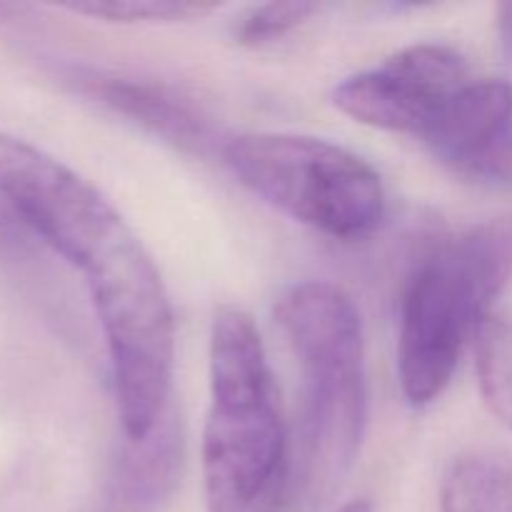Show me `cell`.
I'll return each mask as SVG.
<instances>
[{"mask_svg": "<svg viewBox=\"0 0 512 512\" xmlns=\"http://www.w3.org/2000/svg\"><path fill=\"white\" fill-rule=\"evenodd\" d=\"M512 280V213L433 245L410 273L400 305L398 375L413 408L435 403L465 343Z\"/></svg>", "mask_w": 512, "mask_h": 512, "instance_id": "obj_1", "label": "cell"}, {"mask_svg": "<svg viewBox=\"0 0 512 512\" xmlns=\"http://www.w3.org/2000/svg\"><path fill=\"white\" fill-rule=\"evenodd\" d=\"M278 395L213 400L203 433L208 512H248L288 470Z\"/></svg>", "mask_w": 512, "mask_h": 512, "instance_id": "obj_7", "label": "cell"}, {"mask_svg": "<svg viewBox=\"0 0 512 512\" xmlns=\"http://www.w3.org/2000/svg\"><path fill=\"white\" fill-rule=\"evenodd\" d=\"M0 198L80 273L128 233L118 210L73 168L0 130Z\"/></svg>", "mask_w": 512, "mask_h": 512, "instance_id": "obj_4", "label": "cell"}, {"mask_svg": "<svg viewBox=\"0 0 512 512\" xmlns=\"http://www.w3.org/2000/svg\"><path fill=\"white\" fill-rule=\"evenodd\" d=\"M498 30L505 53L512 58V3H503L498 8Z\"/></svg>", "mask_w": 512, "mask_h": 512, "instance_id": "obj_17", "label": "cell"}, {"mask_svg": "<svg viewBox=\"0 0 512 512\" xmlns=\"http://www.w3.org/2000/svg\"><path fill=\"white\" fill-rule=\"evenodd\" d=\"M248 512H288V470L275 478V483L265 490Z\"/></svg>", "mask_w": 512, "mask_h": 512, "instance_id": "obj_16", "label": "cell"}, {"mask_svg": "<svg viewBox=\"0 0 512 512\" xmlns=\"http://www.w3.org/2000/svg\"><path fill=\"white\" fill-rule=\"evenodd\" d=\"M273 393L255 320L238 305H220L210 328V400H255Z\"/></svg>", "mask_w": 512, "mask_h": 512, "instance_id": "obj_11", "label": "cell"}, {"mask_svg": "<svg viewBox=\"0 0 512 512\" xmlns=\"http://www.w3.org/2000/svg\"><path fill=\"white\" fill-rule=\"evenodd\" d=\"M183 468V428L173 410L143 440L120 455L103 512H160L173 495Z\"/></svg>", "mask_w": 512, "mask_h": 512, "instance_id": "obj_10", "label": "cell"}, {"mask_svg": "<svg viewBox=\"0 0 512 512\" xmlns=\"http://www.w3.org/2000/svg\"><path fill=\"white\" fill-rule=\"evenodd\" d=\"M315 3H268L248 10L235 25L233 35L240 45H265L293 33L318 13Z\"/></svg>", "mask_w": 512, "mask_h": 512, "instance_id": "obj_15", "label": "cell"}, {"mask_svg": "<svg viewBox=\"0 0 512 512\" xmlns=\"http://www.w3.org/2000/svg\"><path fill=\"white\" fill-rule=\"evenodd\" d=\"M478 385L490 413L512 430V313H493L475 335Z\"/></svg>", "mask_w": 512, "mask_h": 512, "instance_id": "obj_13", "label": "cell"}, {"mask_svg": "<svg viewBox=\"0 0 512 512\" xmlns=\"http://www.w3.org/2000/svg\"><path fill=\"white\" fill-rule=\"evenodd\" d=\"M470 80L458 50L420 43L345 78L335 85L333 103L355 123L423 138Z\"/></svg>", "mask_w": 512, "mask_h": 512, "instance_id": "obj_6", "label": "cell"}, {"mask_svg": "<svg viewBox=\"0 0 512 512\" xmlns=\"http://www.w3.org/2000/svg\"><path fill=\"white\" fill-rule=\"evenodd\" d=\"M420 140L460 178L512 190V85L470 80Z\"/></svg>", "mask_w": 512, "mask_h": 512, "instance_id": "obj_8", "label": "cell"}, {"mask_svg": "<svg viewBox=\"0 0 512 512\" xmlns=\"http://www.w3.org/2000/svg\"><path fill=\"white\" fill-rule=\"evenodd\" d=\"M223 160L250 193L330 238L358 240L383 220L378 170L330 140L245 133L223 145Z\"/></svg>", "mask_w": 512, "mask_h": 512, "instance_id": "obj_3", "label": "cell"}, {"mask_svg": "<svg viewBox=\"0 0 512 512\" xmlns=\"http://www.w3.org/2000/svg\"><path fill=\"white\" fill-rule=\"evenodd\" d=\"M108 345L123 433L143 440L168 413L175 365V320L158 265L133 230L85 270Z\"/></svg>", "mask_w": 512, "mask_h": 512, "instance_id": "obj_2", "label": "cell"}, {"mask_svg": "<svg viewBox=\"0 0 512 512\" xmlns=\"http://www.w3.org/2000/svg\"><path fill=\"white\" fill-rule=\"evenodd\" d=\"M338 512H373V505L368 500H353V503L343 505Z\"/></svg>", "mask_w": 512, "mask_h": 512, "instance_id": "obj_18", "label": "cell"}, {"mask_svg": "<svg viewBox=\"0 0 512 512\" xmlns=\"http://www.w3.org/2000/svg\"><path fill=\"white\" fill-rule=\"evenodd\" d=\"M298 450L288 460V510L320 512L358 460L368 423L365 360L303 365Z\"/></svg>", "mask_w": 512, "mask_h": 512, "instance_id": "obj_5", "label": "cell"}, {"mask_svg": "<svg viewBox=\"0 0 512 512\" xmlns=\"http://www.w3.org/2000/svg\"><path fill=\"white\" fill-rule=\"evenodd\" d=\"M70 10L110 23H183V20L205 18L218 10V5L195 3V0H93V3L70 5Z\"/></svg>", "mask_w": 512, "mask_h": 512, "instance_id": "obj_14", "label": "cell"}, {"mask_svg": "<svg viewBox=\"0 0 512 512\" xmlns=\"http://www.w3.org/2000/svg\"><path fill=\"white\" fill-rule=\"evenodd\" d=\"M78 80L85 93L178 148L203 155L213 145L210 120L190 98H183L168 85L103 73L80 75Z\"/></svg>", "mask_w": 512, "mask_h": 512, "instance_id": "obj_9", "label": "cell"}, {"mask_svg": "<svg viewBox=\"0 0 512 512\" xmlns=\"http://www.w3.org/2000/svg\"><path fill=\"white\" fill-rule=\"evenodd\" d=\"M440 512H512V460L498 453L455 458L440 485Z\"/></svg>", "mask_w": 512, "mask_h": 512, "instance_id": "obj_12", "label": "cell"}]
</instances>
